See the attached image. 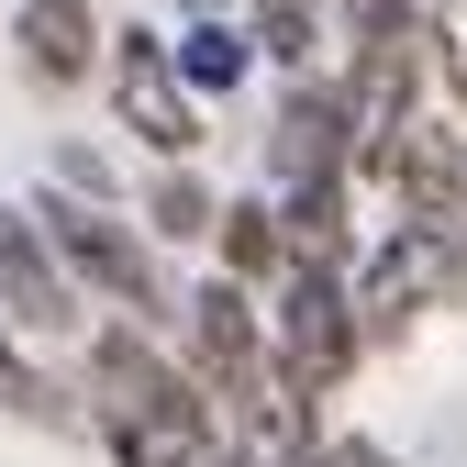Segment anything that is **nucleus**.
<instances>
[{"label": "nucleus", "mask_w": 467, "mask_h": 467, "mask_svg": "<svg viewBox=\"0 0 467 467\" xmlns=\"http://www.w3.org/2000/svg\"><path fill=\"white\" fill-rule=\"evenodd\" d=\"M423 56H434V78L467 111V0H423Z\"/></svg>", "instance_id": "2eb2a0df"}, {"label": "nucleus", "mask_w": 467, "mask_h": 467, "mask_svg": "<svg viewBox=\"0 0 467 467\" xmlns=\"http://www.w3.org/2000/svg\"><path fill=\"white\" fill-rule=\"evenodd\" d=\"M212 212H223V201L190 179V156H179V167H167V179L145 190V234H167V245H201V234H212Z\"/></svg>", "instance_id": "ddd939ff"}, {"label": "nucleus", "mask_w": 467, "mask_h": 467, "mask_svg": "<svg viewBox=\"0 0 467 467\" xmlns=\"http://www.w3.org/2000/svg\"><path fill=\"white\" fill-rule=\"evenodd\" d=\"M267 201L289 223L301 256H345V201H357V167H345V111H334V78H289L278 100V134H267Z\"/></svg>", "instance_id": "f03ea898"}, {"label": "nucleus", "mask_w": 467, "mask_h": 467, "mask_svg": "<svg viewBox=\"0 0 467 467\" xmlns=\"http://www.w3.org/2000/svg\"><path fill=\"white\" fill-rule=\"evenodd\" d=\"M190 12H223V0H190Z\"/></svg>", "instance_id": "6ab92c4d"}, {"label": "nucleus", "mask_w": 467, "mask_h": 467, "mask_svg": "<svg viewBox=\"0 0 467 467\" xmlns=\"http://www.w3.org/2000/svg\"><path fill=\"white\" fill-rule=\"evenodd\" d=\"M34 223H45V245H56V267H67V289H89V301H111L123 323H167L179 301H167V278H156V256L134 245V223H111L89 190H67V179H45L34 201H23Z\"/></svg>", "instance_id": "20e7f679"}, {"label": "nucleus", "mask_w": 467, "mask_h": 467, "mask_svg": "<svg viewBox=\"0 0 467 467\" xmlns=\"http://www.w3.org/2000/svg\"><path fill=\"white\" fill-rule=\"evenodd\" d=\"M89 423L111 445V467H212V412L190 368L156 345V323H111L89 334Z\"/></svg>", "instance_id": "f257e3e1"}, {"label": "nucleus", "mask_w": 467, "mask_h": 467, "mask_svg": "<svg viewBox=\"0 0 467 467\" xmlns=\"http://www.w3.org/2000/svg\"><path fill=\"white\" fill-rule=\"evenodd\" d=\"M345 289H357V334L389 345V334H412L423 312H445L456 289H467V256H456V234H445V223H412V212H400L379 245H368V267L345 278Z\"/></svg>", "instance_id": "39448f33"}, {"label": "nucleus", "mask_w": 467, "mask_h": 467, "mask_svg": "<svg viewBox=\"0 0 467 467\" xmlns=\"http://www.w3.org/2000/svg\"><path fill=\"white\" fill-rule=\"evenodd\" d=\"M256 45L278 56L289 78H301V67H323V0H256Z\"/></svg>", "instance_id": "4468645a"}, {"label": "nucleus", "mask_w": 467, "mask_h": 467, "mask_svg": "<svg viewBox=\"0 0 467 467\" xmlns=\"http://www.w3.org/2000/svg\"><path fill=\"white\" fill-rule=\"evenodd\" d=\"M312 467H389L379 445H312Z\"/></svg>", "instance_id": "f3484780"}, {"label": "nucleus", "mask_w": 467, "mask_h": 467, "mask_svg": "<svg viewBox=\"0 0 467 467\" xmlns=\"http://www.w3.org/2000/svg\"><path fill=\"white\" fill-rule=\"evenodd\" d=\"M167 56H179V78H190L201 100H234V89L256 78V34H245V23H223V12H190Z\"/></svg>", "instance_id": "9b49d317"}, {"label": "nucleus", "mask_w": 467, "mask_h": 467, "mask_svg": "<svg viewBox=\"0 0 467 467\" xmlns=\"http://www.w3.org/2000/svg\"><path fill=\"white\" fill-rule=\"evenodd\" d=\"M0 323L23 345H67L78 334V289H67V267H56L45 223L23 201H0Z\"/></svg>", "instance_id": "6e6552de"}, {"label": "nucleus", "mask_w": 467, "mask_h": 467, "mask_svg": "<svg viewBox=\"0 0 467 467\" xmlns=\"http://www.w3.org/2000/svg\"><path fill=\"white\" fill-rule=\"evenodd\" d=\"M267 357H278L289 389H312V400H334L345 379H357L368 334H357V289H345L334 256H301V245H289V267L267 278Z\"/></svg>", "instance_id": "7ed1b4c3"}, {"label": "nucleus", "mask_w": 467, "mask_h": 467, "mask_svg": "<svg viewBox=\"0 0 467 467\" xmlns=\"http://www.w3.org/2000/svg\"><path fill=\"white\" fill-rule=\"evenodd\" d=\"M379 190L412 212V223H445V212L467 201V134L434 111V89H423L412 123H400V145H389V167H379Z\"/></svg>", "instance_id": "1a4fd4ad"}, {"label": "nucleus", "mask_w": 467, "mask_h": 467, "mask_svg": "<svg viewBox=\"0 0 467 467\" xmlns=\"http://www.w3.org/2000/svg\"><path fill=\"white\" fill-rule=\"evenodd\" d=\"M12 45H23L34 89H89L111 34H100V0H12Z\"/></svg>", "instance_id": "9d476101"}, {"label": "nucleus", "mask_w": 467, "mask_h": 467, "mask_svg": "<svg viewBox=\"0 0 467 467\" xmlns=\"http://www.w3.org/2000/svg\"><path fill=\"white\" fill-rule=\"evenodd\" d=\"M212 234H223V278H245V289H267V278L289 267V223H278V201H267V190L223 201V212H212Z\"/></svg>", "instance_id": "f8f14e48"}, {"label": "nucleus", "mask_w": 467, "mask_h": 467, "mask_svg": "<svg viewBox=\"0 0 467 467\" xmlns=\"http://www.w3.org/2000/svg\"><path fill=\"white\" fill-rule=\"evenodd\" d=\"M190 389H201V412H223V400H245L278 357H267V301L245 278H201L190 289Z\"/></svg>", "instance_id": "0eeeda50"}, {"label": "nucleus", "mask_w": 467, "mask_h": 467, "mask_svg": "<svg viewBox=\"0 0 467 467\" xmlns=\"http://www.w3.org/2000/svg\"><path fill=\"white\" fill-rule=\"evenodd\" d=\"M100 89H111V123H123L134 145H156L167 167L212 145V111H201V89L179 78L167 34H145V23H134V34H111V45H100Z\"/></svg>", "instance_id": "423d86ee"}, {"label": "nucleus", "mask_w": 467, "mask_h": 467, "mask_svg": "<svg viewBox=\"0 0 467 467\" xmlns=\"http://www.w3.org/2000/svg\"><path fill=\"white\" fill-rule=\"evenodd\" d=\"M445 234H456V256H467V201H456V212H445Z\"/></svg>", "instance_id": "a211bd4d"}, {"label": "nucleus", "mask_w": 467, "mask_h": 467, "mask_svg": "<svg viewBox=\"0 0 467 467\" xmlns=\"http://www.w3.org/2000/svg\"><path fill=\"white\" fill-rule=\"evenodd\" d=\"M0 400H12V412H56V400H45V379H34V345H23L12 323H0Z\"/></svg>", "instance_id": "dca6fc26"}]
</instances>
